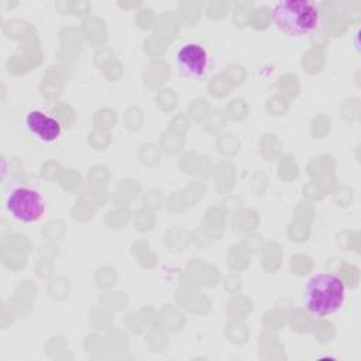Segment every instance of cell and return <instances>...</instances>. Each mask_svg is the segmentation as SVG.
Wrapping results in <instances>:
<instances>
[{"instance_id": "6da1fadb", "label": "cell", "mask_w": 361, "mask_h": 361, "mask_svg": "<svg viewBox=\"0 0 361 361\" xmlns=\"http://www.w3.org/2000/svg\"><path fill=\"white\" fill-rule=\"evenodd\" d=\"M345 286L343 281L329 272L310 278L305 288V306L309 313L324 317L338 312L344 303Z\"/></svg>"}, {"instance_id": "7a4b0ae2", "label": "cell", "mask_w": 361, "mask_h": 361, "mask_svg": "<svg viewBox=\"0 0 361 361\" xmlns=\"http://www.w3.org/2000/svg\"><path fill=\"white\" fill-rule=\"evenodd\" d=\"M275 25L290 37L313 32L320 24V11L312 0H282L272 10Z\"/></svg>"}, {"instance_id": "3957f363", "label": "cell", "mask_w": 361, "mask_h": 361, "mask_svg": "<svg viewBox=\"0 0 361 361\" xmlns=\"http://www.w3.org/2000/svg\"><path fill=\"white\" fill-rule=\"evenodd\" d=\"M6 207L16 220L34 223L42 217L45 202L37 190L31 188H17L7 196Z\"/></svg>"}, {"instance_id": "277c9868", "label": "cell", "mask_w": 361, "mask_h": 361, "mask_svg": "<svg viewBox=\"0 0 361 361\" xmlns=\"http://www.w3.org/2000/svg\"><path fill=\"white\" fill-rule=\"evenodd\" d=\"M176 59L179 69L185 75L192 78H199L204 75L209 66L207 51L196 42H189L180 47L176 54Z\"/></svg>"}, {"instance_id": "5b68a950", "label": "cell", "mask_w": 361, "mask_h": 361, "mask_svg": "<svg viewBox=\"0 0 361 361\" xmlns=\"http://www.w3.org/2000/svg\"><path fill=\"white\" fill-rule=\"evenodd\" d=\"M25 126L28 131L42 142H52L61 137V123L41 110H31L25 116Z\"/></svg>"}]
</instances>
